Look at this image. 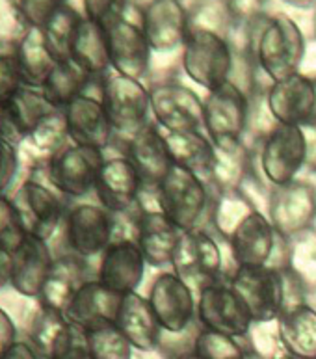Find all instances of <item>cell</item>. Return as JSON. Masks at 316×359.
I'll list each match as a JSON object with an SVG mask.
<instances>
[{"label":"cell","mask_w":316,"mask_h":359,"mask_svg":"<svg viewBox=\"0 0 316 359\" xmlns=\"http://www.w3.org/2000/svg\"><path fill=\"white\" fill-rule=\"evenodd\" d=\"M19 164H21V158H19L17 145L8 142L4 136H0V196H6V192L13 184V179L19 172Z\"/></svg>","instance_id":"cell-47"},{"label":"cell","mask_w":316,"mask_h":359,"mask_svg":"<svg viewBox=\"0 0 316 359\" xmlns=\"http://www.w3.org/2000/svg\"><path fill=\"white\" fill-rule=\"evenodd\" d=\"M62 231L67 253L84 261L101 257L114 242V216L102 205H75L67 210Z\"/></svg>","instance_id":"cell-8"},{"label":"cell","mask_w":316,"mask_h":359,"mask_svg":"<svg viewBox=\"0 0 316 359\" xmlns=\"http://www.w3.org/2000/svg\"><path fill=\"white\" fill-rule=\"evenodd\" d=\"M266 216L279 235L292 238L312 229L316 220V188L305 181L272 187L266 198Z\"/></svg>","instance_id":"cell-12"},{"label":"cell","mask_w":316,"mask_h":359,"mask_svg":"<svg viewBox=\"0 0 316 359\" xmlns=\"http://www.w3.org/2000/svg\"><path fill=\"white\" fill-rule=\"evenodd\" d=\"M253 318V324L275 322L283 311L281 272L268 266H236L229 279Z\"/></svg>","instance_id":"cell-11"},{"label":"cell","mask_w":316,"mask_h":359,"mask_svg":"<svg viewBox=\"0 0 316 359\" xmlns=\"http://www.w3.org/2000/svg\"><path fill=\"white\" fill-rule=\"evenodd\" d=\"M123 294L114 292L97 278L88 279L65 311V318L84 332L104 324H116Z\"/></svg>","instance_id":"cell-25"},{"label":"cell","mask_w":316,"mask_h":359,"mask_svg":"<svg viewBox=\"0 0 316 359\" xmlns=\"http://www.w3.org/2000/svg\"><path fill=\"white\" fill-rule=\"evenodd\" d=\"M71 60L95 79L107 76L108 71L112 69L107 28L84 17L73 41Z\"/></svg>","instance_id":"cell-34"},{"label":"cell","mask_w":316,"mask_h":359,"mask_svg":"<svg viewBox=\"0 0 316 359\" xmlns=\"http://www.w3.org/2000/svg\"><path fill=\"white\" fill-rule=\"evenodd\" d=\"M82 19L84 17L75 8L65 4L41 28L48 50L58 62L71 60V48H73V41H75Z\"/></svg>","instance_id":"cell-37"},{"label":"cell","mask_w":316,"mask_h":359,"mask_svg":"<svg viewBox=\"0 0 316 359\" xmlns=\"http://www.w3.org/2000/svg\"><path fill=\"white\" fill-rule=\"evenodd\" d=\"M17 343V327L11 316L0 307V359Z\"/></svg>","instance_id":"cell-50"},{"label":"cell","mask_w":316,"mask_h":359,"mask_svg":"<svg viewBox=\"0 0 316 359\" xmlns=\"http://www.w3.org/2000/svg\"><path fill=\"white\" fill-rule=\"evenodd\" d=\"M266 107L277 125L316 123V76L296 73L266 88Z\"/></svg>","instance_id":"cell-15"},{"label":"cell","mask_w":316,"mask_h":359,"mask_svg":"<svg viewBox=\"0 0 316 359\" xmlns=\"http://www.w3.org/2000/svg\"><path fill=\"white\" fill-rule=\"evenodd\" d=\"M173 272L199 294L218 283L224 273V255L214 236L205 229L184 231L173 257Z\"/></svg>","instance_id":"cell-6"},{"label":"cell","mask_w":316,"mask_h":359,"mask_svg":"<svg viewBox=\"0 0 316 359\" xmlns=\"http://www.w3.org/2000/svg\"><path fill=\"white\" fill-rule=\"evenodd\" d=\"M303 135H305V144H307V161L305 166L316 172V123H309L301 127Z\"/></svg>","instance_id":"cell-51"},{"label":"cell","mask_w":316,"mask_h":359,"mask_svg":"<svg viewBox=\"0 0 316 359\" xmlns=\"http://www.w3.org/2000/svg\"><path fill=\"white\" fill-rule=\"evenodd\" d=\"M64 112L71 144L88 145L101 151L112 144L114 127L101 101V93L81 95L64 108Z\"/></svg>","instance_id":"cell-21"},{"label":"cell","mask_w":316,"mask_h":359,"mask_svg":"<svg viewBox=\"0 0 316 359\" xmlns=\"http://www.w3.org/2000/svg\"><path fill=\"white\" fill-rule=\"evenodd\" d=\"M114 73L142 81L151 69L153 48L142 25L125 17L107 30Z\"/></svg>","instance_id":"cell-19"},{"label":"cell","mask_w":316,"mask_h":359,"mask_svg":"<svg viewBox=\"0 0 316 359\" xmlns=\"http://www.w3.org/2000/svg\"><path fill=\"white\" fill-rule=\"evenodd\" d=\"M292 8H301V10H307V8H312L316 4V0H283Z\"/></svg>","instance_id":"cell-54"},{"label":"cell","mask_w":316,"mask_h":359,"mask_svg":"<svg viewBox=\"0 0 316 359\" xmlns=\"http://www.w3.org/2000/svg\"><path fill=\"white\" fill-rule=\"evenodd\" d=\"M279 233L263 210H252L226 238L236 266H268Z\"/></svg>","instance_id":"cell-18"},{"label":"cell","mask_w":316,"mask_h":359,"mask_svg":"<svg viewBox=\"0 0 316 359\" xmlns=\"http://www.w3.org/2000/svg\"><path fill=\"white\" fill-rule=\"evenodd\" d=\"M264 2L266 0H229L235 25H247L255 17L263 15Z\"/></svg>","instance_id":"cell-49"},{"label":"cell","mask_w":316,"mask_h":359,"mask_svg":"<svg viewBox=\"0 0 316 359\" xmlns=\"http://www.w3.org/2000/svg\"><path fill=\"white\" fill-rule=\"evenodd\" d=\"M56 108L39 88H19L4 104H0V136L19 145Z\"/></svg>","instance_id":"cell-22"},{"label":"cell","mask_w":316,"mask_h":359,"mask_svg":"<svg viewBox=\"0 0 316 359\" xmlns=\"http://www.w3.org/2000/svg\"><path fill=\"white\" fill-rule=\"evenodd\" d=\"M173 166L198 175H210L216 162V145L201 130H162Z\"/></svg>","instance_id":"cell-31"},{"label":"cell","mask_w":316,"mask_h":359,"mask_svg":"<svg viewBox=\"0 0 316 359\" xmlns=\"http://www.w3.org/2000/svg\"><path fill=\"white\" fill-rule=\"evenodd\" d=\"M182 233L184 231L173 224L160 209L142 210L136 244L144 253L145 263L153 269L172 264Z\"/></svg>","instance_id":"cell-26"},{"label":"cell","mask_w":316,"mask_h":359,"mask_svg":"<svg viewBox=\"0 0 316 359\" xmlns=\"http://www.w3.org/2000/svg\"><path fill=\"white\" fill-rule=\"evenodd\" d=\"M193 355L199 359H247L238 337L226 333L201 330L195 339Z\"/></svg>","instance_id":"cell-42"},{"label":"cell","mask_w":316,"mask_h":359,"mask_svg":"<svg viewBox=\"0 0 316 359\" xmlns=\"http://www.w3.org/2000/svg\"><path fill=\"white\" fill-rule=\"evenodd\" d=\"M190 32H210L229 39L235 28L229 0H195L188 10Z\"/></svg>","instance_id":"cell-38"},{"label":"cell","mask_w":316,"mask_h":359,"mask_svg":"<svg viewBox=\"0 0 316 359\" xmlns=\"http://www.w3.org/2000/svg\"><path fill=\"white\" fill-rule=\"evenodd\" d=\"M17 58L25 86L39 90L54 69V65L58 64V60L48 50L41 28H27L21 41L17 43Z\"/></svg>","instance_id":"cell-35"},{"label":"cell","mask_w":316,"mask_h":359,"mask_svg":"<svg viewBox=\"0 0 316 359\" xmlns=\"http://www.w3.org/2000/svg\"><path fill=\"white\" fill-rule=\"evenodd\" d=\"M101 101L114 127V135L129 140L151 125V91L138 79L118 73L107 75L102 79Z\"/></svg>","instance_id":"cell-5"},{"label":"cell","mask_w":316,"mask_h":359,"mask_svg":"<svg viewBox=\"0 0 316 359\" xmlns=\"http://www.w3.org/2000/svg\"><path fill=\"white\" fill-rule=\"evenodd\" d=\"M11 8L27 28H43L48 19L65 6V0H10Z\"/></svg>","instance_id":"cell-44"},{"label":"cell","mask_w":316,"mask_h":359,"mask_svg":"<svg viewBox=\"0 0 316 359\" xmlns=\"http://www.w3.org/2000/svg\"><path fill=\"white\" fill-rule=\"evenodd\" d=\"M181 65L190 81L212 91L231 81L235 47L218 34L190 32L181 50Z\"/></svg>","instance_id":"cell-4"},{"label":"cell","mask_w":316,"mask_h":359,"mask_svg":"<svg viewBox=\"0 0 316 359\" xmlns=\"http://www.w3.org/2000/svg\"><path fill=\"white\" fill-rule=\"evenodd\" d=\"M252 97L235 82L209 91L203 101V127L212 144L221 151H231L244 144L249 129Z\"/></svg>","instance_id":"cell-2"},{"label":"cell","mask_w":316,"mask_h":359,"mask_svg":"<svg viewBox=\"0 0 316 359\" xmlns=\"http://www.w3.org/2000/svg\"><path fill=\"white\" fill-rule=\"evenodd\" d=\"M2 359H41L32 344L27 341H17Z\"/></svg>","instance_id":"cell-53"},{"label":"cell","mask_w":316,"mask_h":359,"mask_svg":"<svg viewBox=\"0 0 316 359\" xmlns=\"http://www.w3.org/2000/svg\"><path fill=\"white\" fill-rule=\"evenodd\" d=\"M22 86L25 81L17 58V43H0V104Z\"/></svg>","instance_id":"cell-43"},{"label":"cell","mask_w":316,"mask_h":359,"mask_svg":"<svg viewBox=\"0 0 316 359\" xmlns=\"http://www.w3.org/2000/svg\"><path fill=\"white\" fill-rule=\"evenodd\" d=\"M182 359H199V358H195V355H186V358H182Z\"/></svg>","instance_id":"cell-55"},{"label":"cell","mask_w":316,"mask_h":359,"mask_svg":"<svg viewBox=\"0 0 316 359\" xmlns=\"http://www.w3.org/2000/svg\"><path fill=\"white\" fill-rule=\"evenodd\" d=\"M142 192L144 184L127 156H112L104 161L95 184L99 205L114 215L125 212L138 207Z\"/></svg>","instance_id":"cell-20"},{"label":"cell","mask_w":316,"mask_h":359,"mask_svg":"<svg viewBox=\"0 0 316 359\" xmlns=\"http://www.w3.org/2000/svg\"><path fill=\"white\" fill-rule=\"evenodd\" d=\"M145 259L138 244L132 241L112 242L99 261L95 278L118 294L136 292L145 272Z\"/></svg>","instance_id":"cell-23"},{"label":"cell","mask_w":316,"mask_h":359,"mask_svg":"<svg viewBox=\"0 0 316 359\" xmlns=\"http://www.w3.org/2000/svg\"><path fill=\"white\" fill-rule=\"evenodd\" d=\"M82 2H84V17L107 30L125 19L129 10V0H82Z\"/></svg>","instance_id":"cell-45"},{"label":"cell","mask_w":316,"mask_h":359,"mask_svg":"<svg viewBox=\"0 0 316 359\" xmlns=\"http://www.w3.org/2000/svg\"><path fill=\"white\" fill-rule=\"evenodd\" d=\"M54 359H93L90 354V348H88L84 330L73 324V332H71L69 339L58 350V354L54 355Z\"/></svg>","instance_id":"cell-48"},{"label":"cell","mask_w":316,"mask_h":359,"mask_svg":"<svg viewBox=\"0 0 316 359\" xmlns=\"http://www.w3.org/2000/svg\"><path fill=\"white\" fill-rule=\"evenodd\" d=\"M307 144L301 127L277 125L261 144L259 166L270 187H283L296 181L305 168Z\"/></svg>","instance_id":"cell-9"},{"label":"cell","mask_w":316,"mask_h":359,"mask_svg":"<svg viewBox=\"0 0 316 359\" xmlns=\"http://www.w3.org/2000/svg\"><path fill=\"white\" fill-rule=\"evenodd\" d=\"M155 196L158 209L182 231L199 229L205 216L212 210L207 182L184 168L173 166L158 184Z\"/></svg>","instance_id":"cell-3"},{"label":"cell","mask_w":316,"mask_h":359,"mask_svg":"<svg viewBox=\"0 0 316 359\" xmlns=\"http://www.w3.org/2000/svg\"><path fill=\"white\" fill-rule=\"evenodd\" d=\"M25 235L48 242L64 225L65 210L58 192L36 179H27L11 198Z\"/></svg>","instance_id":"cell-7"},{"label":"cell","mask_w":316,"mask_h":359,"mask_svg":"<svg viewBox=\"0 0 316 359\" xmlns=\"http://www.w3.org/2000/svg\"><path fill=\"white\" fill-rule=\"evenodd\" d=\"M11 257H13L11 287L27 298H38L39 290L54 264V255L48 248V242L27 235L21 244L11 252Z\"/></svg>","instance_id":"cell-28"},{"label":"cell","mask_w":316,"mask_h":359,"mask_svg":"<svg viewBox=\"0 0 316 359\" xmlns=\"http://www.w3.org/2000/svg\"><path fill=\"white\" fill-rule=\"evenodd\" d=\"M289 270L300 279L307 292L316 290V231H303L290 238Z\"/></svg>","instance_id":"cell-40"},{"label":"cell","mask_w":316,"mask_h":359,"mask_svg":"<svg viewBox=\"0 0 316 359\" xmlns=\"http://www.w3.org/2000/svg\"><path fill=\"white\" fill-rule=\"evenodd\" d=\"M127 158L138 172L144 190L156 192V188L164 181L173 162L167 153L166 142L156 125H147L127 140Z\"/></svg>","instance_id":"cell-24"},{"label":"cell","mask_w":316,"mask_h":359,"mask_svg":"<svg viewBox=\"0 0 316 359\" xmlns=\"http://www.w3.org/2000/svg\"><path fill=\"white\" fill-rule=\"evenodd\" d=\"M11 273H13V257H11V252L0 246V290L10 287Z\"/></svg>","instance_id":"cell-52"},{"label":"cell","mask_w":316,"mask_h":359,"mask_svg":"<svg viewBox=\"0 0 316 359\" xmlns=\"http://www.w3.org/2000/svg\"><path fill=\"white\" fill-rule=\"evenodd\" d=\"M153 53L182 50L188 34V10L181 0H151L139 21Z\"/></svg>","instance_id":"cell-17"},{"label":"cell","mask_w":316,"mask_h":359,"mask_svg":"<svg viewBox=\"0 0 316 359\" xmlns=\"http://www.w3.org/2000/svg\"><path fill=\"white\" fill-rule=\"evenodd\" d=\"M162 332L181 333L198 324V294L177 273H158L147 296Z\"/></svg>","instance_id":"cell-13"},{"label":"cell","mask_w":316,"mask_h":359,"mask_svg":"<svg viewBox=\"0 0 316 359\" xmlns=\"http://www.w3.org/2000/svg\"><path fill=\"white\" fill-rule=\"evenodd\" d=\"M198 322L203 330L220 332L231 337H244L253 326L249 311L231 287L220 279L198 294Z\"/></svg>","instance_id":"cell-14"},{"label":"cell","mask_w":316,"mask_h":359,"mask_svg":"<svg viewBox=\"0 0 316 359\" xmlns=\"http://www.w3.org/2000/svg\"><path fill=\"white\" fill-rule=\"evenodd\" d=\"M116 326L129 339L135 350L153 352L160 346L162 326L158 324L149 300L138 292H129L123 296Z\"/></svg>","instance_id":"cell-30"},{"label":"cell","mask_w":316,"mask_h":359,"mask_svg":"<svg viewBox=\"0 0 316 359\" xmlns=\"http://www.w3.org/2000/svg\"><path fill=\"white\" fill-rule=\"evenodd\" d=\"M84 333L93 359H132L135 348L116 324H104Z\"/></svg>","instance_id":"cell-41"},{"label":"cell","mask_w":316,"mask_h":359,"mask_svg":"<svg viewBox=\"0 0 316 359\" xmlns=\"http://www.w3.org/2000/svg\"><path fill=\"white\" fill-rule=\"evenodd\" d=\"M69 130L65 112L56 108L47 118L39 121L36 129L17 145L19 158L27 162V166L36 172H45L54 156L69 145Z\"/></svg>","instance_id":"cell-27"},{"label":"cell","mask_w":316,"mask_h":359,"mask_svg":"<svg viewBox=\"0 0 316 359\" xmlns=\"http://www.w3.org/2000/svg\"><path fill=\"white\" fill-rule=\"evenodd\" d=\"M246 28V50L270 82L300 73L307 53L301 28L287 15H259Z\"/></svg>","instance_id":"cell-1"},{"label":"cell","mask_w":316,"mask_h":359,"mask_svg":"<svg viewBox=\"0 0 316 359\" xmlns=\"http://www.w3.org/2000/svg\"><path fill=\"white\" fill-rule=\"evenodd\" d=\"M277 337L294 359H316V309L307 304L279 315Z\"/></svg>","instance_id":"cell-32"},{"label":"cell","mask_w":316,"mask_h":359,"mask_svg":"<svg viewBox=\"0 0 316 359\" xmlns=\"http://www.w3.org/2000/svg\"><path fill=\"white\" fill-rule=\"evenodd\" d=\"M90 278L86 261L71 253L54 259L53 270L39 290V307L65 315L75 294Z\"/></svg>","instance_id":"cell-29"},{"label":"cell","mask_w":316,"mask_h":359,"mask_svg":"<svg viewBox=\"0 0 316 359\" xmlns=\"http://www.w3.org/2000/svg\"><path fill=\"white\" fill-rule=\"evenodd\" d=\"M102 79L91 76L73 60H65V62H58L54 65V69L50 71V75L41 86V91L54 108L64 110L81 95L91 93L93 86H97Z\"/></svg>","instance_id":"cell-33"},{"label":"cell","mask_w":316,"mask_h":359,"mask_svg":"<svg viewBox=\"0 0 316 359\" xmlns=\"http://www.w3.org/2000/svg\"><path fill=\"white\" fill-rule=\"evenodd\" d=\"M25 231L17 218L11 198L0 196V246L13 252L25 238Z\"/></svg>","instance_id":"cell-46"},{"label":"cell","mask_w":316,"mask_h":359,"mask_svg":"<svg viewBox=\"0 0 316 359\" xmlns=\"http://www.w3.org/2000/svg\"><path fill=\"white\" fill-rule=\"evenodd\" d=\"M151 91V116L162 130H199L203 127V101L181 82H158Z\"/></svg>","instance_id":"cell-16"},{"label":"cell","mask_w":316,"mask_h":359,"mask_svg":"<svg viewBox=\"0 0 316 359\" xmlns=\"http://www.w3.org/2000/svg\"><path fill=\"white\" fill-rule=\"evenodd\" d=\"M249 175V149L242 144L240 147L231 151H221L216 147V162L210 177L220 187L221 192L226 190H238L247 181Z\"/></svg>","instance_id":"cell-39"},{"label":"cell","mask_w":316,"mask_h":359,"mask_svg":"<svg viewBox=\"0 0 316 359\" xmlns=\"http://www.w3.org/2000/svg\"><path fill=\"white\" fill-rule=\"evenodd\" d=\"M71 332L73 324L65 318V315L39 307L30 326V344L41 359H54L69 339Z\"/></svg>","instance_id":"cell-36"},{"label":"cell","mask_w":316,"mask_h":359,"mask_svg":"<svg viewBox=\"0 0 316 359\" xmlns=\"http://www.w3.org/2000/svg\"><path fill=\"white\" fill-rule=\"evenodd\" d=\"M315 28H316V17H315Z\"/></svg>","instance_id":"cell-56"},{"label":"cell","mask_w":316,"mask_h":359,"mask_svg":"<svg viewBox=\"0 0 316 359\" xmlns=\"http://www.w3.org/2000/svg\"><path fill=\"white\" fill-rule=\"evenodd\" d=\"M101 149L88 145H67L47 166V181L50 188L69 198H84L95 192L97 177L104 164Z\"/></svg>","instance_id":"cell-10"}]
</instances>
